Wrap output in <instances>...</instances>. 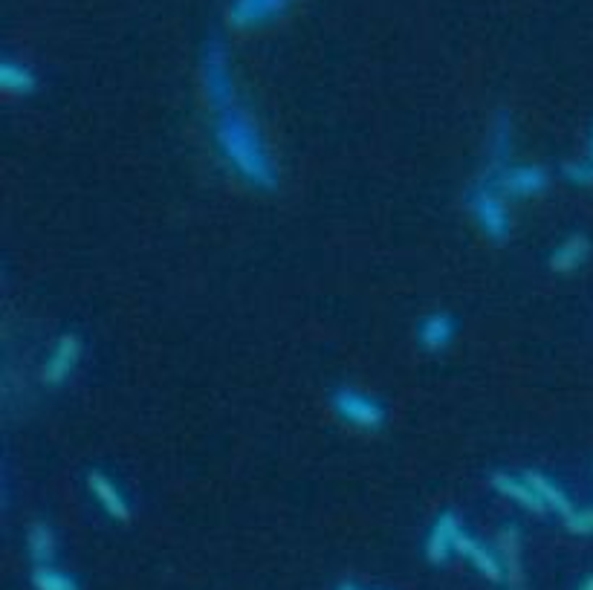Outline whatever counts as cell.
I'll return each mask as SVG.
<instances>
[{"instance_id":"9c48e42d","label":"cell","mask_w":593,"mask_h":590,"mask_svg":"<svg viewBox=\"0 0 593 590\" xmlns=\"http://www.w3.org/2000/svg\"><path fill=\"white\" fill-rule=\"evenodd\" d=\"M293 0H232L226 6V24L232 29H252L270 24L272 18L284 15Z\"/></svg>"},{"instance_id":"52a82bcc","label":"cell","mask_w":593,"mask_h":590,"mask_svg":"<svg viewBox=\"0 0 593 590\" xmlns=\"http://www.w3.org/2000/svg\"><path fill=\"white\" fill-rule=\"evenodd\" d=\"M458 339V319L449 310H432L414 324V342L429 356L446 353Z\"/></svg>"},{"instance_id":"30bf717a","label":"cell","mask_w":593,"mask_h":590,"mask_svg":"<svg viewBox=\"0 0 593 590\" xmlns=\"http://www.w3.org/2000/svg\"><path fill=\"white\" fill-rule=\"evenodd\" d=\"M87 489L99 501V507L105 510L108 518L119 521V524H128L131 521V504H128L122 486L113 481L105 469H90L87 472Z\"/></svg>"},{"instance_id":"277c9868","label":"cell","mask_w":593,"mask_h":590,"mask_svg":"<svg viewBox=\"0 0 593 590\" xmlns=\"http://www.w3.org/2000/svg\"><path fill=\"white\" fill-rule=\"evenodd\" d=\"M200 81H203L206 102L212 105L215 113L238 105V90H235V79H232V67H229V53H226V44L220 38H209L206 47H203Z\"/></svg>"},{"instance_id":"d6986e66","label":"cell","mask_w":593,"mask_h":590,"mask_svg":"<svg viewBox=\"0 0 593 590\" xmlns=\"http://www.w3.org/2000/svg\"><path fill=\"white\" fill-rule=\"evenodd\" d=\"M32 588L35 590H81L76 576L58 570L53 564H35L32 567Z\"/></svg>"},{"instance_id":"ffe728a7","label":"cell","mask_w":593,"mask_h":590,"mask_svg":"<svg viewBox=\"0 0 593 590\" xmlns=\"http://www.w3.org/2000/svg\"><path fill=\"white\" fill-rule=\"evenodd\" d=\"M559 174L565 177L570 186L593 188V125L591 134H588V154H585V160L562 162Z\"/></svg>"},{"instance_id":"5b68a950","label":"cell","mask_w":593,"mask_h":590,"mask_svg":"<svg viewBox=\"0 0 593 590\" xmlns=\"http://www.w3.org/2000/svg\"><path fill=\"white\" fill-rule=\"evenodd\" d=\"M484 177V174H481ZM489 183H495L498 191L507 200H527V197H539L550 188V171L544 165H510L507 171H501L498 177H486Z\"/></svg>"},{"instance_id":"7402d4cb","label":"cell","mask_w":593,"mask_h":590,"mask_svg":"<svg viewBox=\"0 0 593 590\" xmlns=\"http://www.w3.org/2000/svg\"><path fill=\"white\" fill-rule=\"evenodd\" d=\"M579 590H593V573L588 576V579H585V582H582V588Z\"/></svg>"},{"instance_id":"7a4b0ae2","label":"cell","mask_w":593,"mask_h":590,"mask_svg":"<svg viewBox=\"0 0 593 590\" xmlns=\"http://www.w3.org/2000/svg\"><path fill=\"white\" fill-rule=\"evenodd\" d=\"M466 206L472 212L475 226L481 229L486 241L492 243H507L513 235V217L507 209V197L498 191L495 183H489L486 177H478L469 191H466Z\"/></svg>"},{"instance_id":"8992f818","label":"cell","mask_w":593,"mask_h":590,"mask_svg":"<svg viewBox=\"0 0 593 590\" xmlns=\"http://www.w3.org/2000/svg\"><path fill=\"white\" fill-rule=\"evenodd\" d=\"M81 353H84V342L76 330H64L58 339H55L53 350L44 362V371H41V382L47 388H61L70 376L76 374L81 362Z\"/></svg>"},{"instance_id":"6da1fadb","label":"cell","mask_w":593,"mask_h":590,"mask_svg":"<svg viewBox=\"0 0 593 590\" xmlns=\"http://www.w3.org/2000/svg\"><path fill=\"white\" fill-rule=\"evenodd\" d=\"M215 142L220 157L241 177L243 183L255 191H275L281 177L272 162L267 139L261 134L252 113L241 105L220 110L215 119Z\"/></svg>"},{"instance_id":"ba28073f","label":"cell","mask_w":593,"mask_h":590,"mask_svg":"<svg viewBox=\"0 0 593 590\" xmlns=\"http://www.w3.org/2000/svg\"><path fill=\"white\" fill-rule=\"evenodd\" d=\"M463 521L455 510H443L434 518L432 530L426 536V559L434 567H443L455 553H458V541L463 536Z\"/></svg>"},{"instance_id":"5bb4252c","label":"cell","mask_w":593,"mask_h":590,"mask_svg":"<svg viewBox=\"0 0 593 590\" xmlns=\"http://www.w3.org/2000/svg\"><path fill=\"white\" fill-rule=\"evenodd\" d=\"M458 556H463V559L472 564L484 579H489V582H495V585H498V582H507L501 556H498L495 550H489L486 544H481L472 533H466V530H463V536H460L458 541Z\"/></svg>"},{"instance_id":"4fadbf2b","label":"cell","mask_w":593,"mask_h":590,"mask_svg":"<svg viewBox=\"0 0 593 590\" xmlns=\"http://www.w3.org/2000/svg\"><path fill=\"white\" fill-rule=\"evenodd\" d=\"M591 252V238L585 232H573V235H567L565 241L547 255V267H550V272H556V275H570V272H576V269L588 264Z\"/></svg>"},{"instance_id":"3957f363","label":"cell","mask_w":593,"mask_h":590,"mask_svg":"<svg viewBox=\"0 0 593 590\" xmlns=\"http://www.w3.org/2000/svg\"><path fill=\"white\" fill-rule=\"evenodd\" d=\"M330 408L333 414L339 417V423L351 426L356 431H365V434H377L388 426V408L385 403L362 391V388H353V385H339L333 388L330 394Z\"/></svg>"},{"instance_id":"9a60e30c","label":"cell","mask_w":593,"mask_h":590,"mask_svg":"<svg viewBox=\"0 0 593 590\" xmlns=\"http://www.w3.org/2000/svg\"><path fill=\"white\" fill-rule=\"evenodd\" d=\"M498 556L504 564V573H507V582L513 588H521L524 582V567H521V533L515 524H504L498 530Z\"/></svg>"},{"instance_id":"ac0fdd59","label":"cell","mask_w":593,"mask_h":590,"mask_svg":"<svg viewBox=\"0 0 593 590\" xmlns=\"http://www.w3.org/2000/svg\"><path fill=\"white\" fill-rule=\"evenodd\" d=\"M58 541H55V530L47 521H32L27 527V553L32 564H53Z\"/></svg>"},{"instance_id":"603a6c76","label":"cell","mask_w":593,"mask_h":590,"mask_svg":"<svg viewBox=\"0 0 593 590\" xmlns=\"http://www.w3.org/2000/svg\"><path fill=\"white\" fill-rule=\"evenodd\" d=\"M336 590H359V588H356L353 582H342V585H339V588H336Z\"/></svg>"},{"instance_id":"e0dca14e","label":"cell","mask_w":593,"mask_h":590,"mask_svg":"<svg viewBox=\"0 0 593 590\" xmlns=\"http://www.w3.org/2000/svg\"><path fill=\"white\" fill-rule=\"evenodd\" d=\"M0 87L9 96H32L38 90V76H35V70L29 64H24V61L3 58L0 61Z\"/></svg>"},{"instance_id":"7c38bea8","label":"cell","mask_w":593,"mask_h":590,"mask_svg":"<svg viewBox=\"0 0 593 590\" xmlns=\"http://www.w3.org/2000/svg\"><path fill=\"white\" fill-rule=\"evenodd\" d=\"M489 486L501 495V498H510L515 501L521 510L536 512V515H547V507L541 504V498L536 495V489L530 486V481L524 478V472H507V469H495L489 475Z\"/></svg>"},{"instance_id":"2e32d148","label":"cell","mask_w":593,"mask_h":590,"mask_svg":"<svg viewBox=\"0 0 593 590\" xmlns=\"http://www.w3.org/2000/svg\"><path fill=\"white\" fill-rule=\"evenodd\" d=\"M524 478H527L530 486L536 489V495L541 498V504L547 507V512H556L559 518H567L570 512L576 510V507L570 504V498H567L565 489L553 481L550 475H544V472H539V469H527V472H524Z\"/></svg>"},{"instance_id":"8fae6325","label":"cell","mask_w":593,"mask_h":590,"mask_svg":"<svg viewBox=\"0 0 593 590\" xmlns=\"http://www.w3.org/2000/svg\"><path fill=\"white\" fill-rule=\"evenodd\" d=\"M513 165V119L507 110L495 113L492 131H489V160L481 171L484 177H498L501 171H507Z\"/></svg>"},{"instance_id":"44dd1931","label":"cell","mask_w":593,"mask_h":590,"mask_svg":"<svg viewBox=\"0 0 593 590\" xmlns=\"http://www.w3.org/2000/svg\"><path fill=\"white\" fill-rule=\"evenodd\" d=\"M562 521H565L567 533H573V536H593V507L573 510Z\"/></svg>"}]
</instances>
